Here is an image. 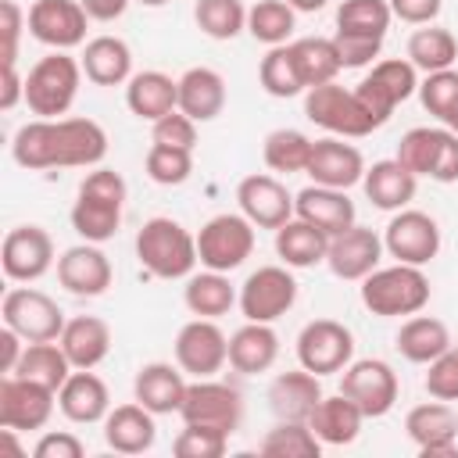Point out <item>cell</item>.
<instances>
[{"label": "cell", "mask_w": 458, "mask_h": 458, "mask_svg": "<svg viewBox=\"0 0 458 458\" xmlns=\"http://www.w3.org/2000/svg\"><path fill=\"white\" fill-rule=\"evenodd\" d=\"M361 190L379 211H401L415 200L419 175L408 172L397 157H386V161H372V168H365Z\"/></svg>", "instance_id": "28"}, {"label": "cell", "mask_w": 458, "mask_h": 458, "mask_svg": "<svg viewBox=\"0 0 458 458\" xmlns=\"http://www.w3.org/2000/svg\"><path fill=\"white\" fill-rule=\"evenodd\" d=\"M136 4H143V7H165L168 0H136Z\"/></svg>", "instance_id": "64"}, {"label": "cell", "mask_w": 458, "mask_h": 458, "mask_svg": "<svg viewBox=\"0 0 458 458\" xmlns=\"http://www.w3.org/2000/svg\"><path fill=\"white\" fill-rule=\"evenodd\" d=\"M0 265L11 283H36L54 268V240L43 225H14L4 236Z\"/></svg>", "instance_id": "16"}, {"label": "cell", "mask_w": 458, "mask_h": 458, "mask_svg": "<svg viewBox=\"0 0 458 458\" xmlns=\"http://www.w3.org/2000/svg\"><path fill=\"white\" fill-rule=\"evenodd\" d=\"M383 258V240L369 229V225H351L336 236H329V250H326V265L336 279H351L361 283L369 272L379 268Z\"/></svg>", "instance_id": "20"}, {"label": "cell", "mask_w": 458, "mask_h": 458, "mask_svg": "<svg viewBox=\"0 0 458 458\" xmlns=\"http://www.w3.org/2000/svg\"><path fill=\"white\" fill-rule=\"evenodd\" d=\"M136 258L157 279H190L197 258V236L175 218H147L136 233Z\"/></svg>", "instance_id": "3"}, {"label": "cell", "mask_w": 458, "mask_h": 458, "mask_svg": "<svg viewBox=\"0 0 458 458\" xmlns=\"http://www.w3.org/2000/svg\"><path fill=\"white\" fill-rule=\"evenodd\" d=\"M297 11L286 0H258L254 7H247V32L265 43V47H283L293 32Z\"/></svg>", "instance_id": "44"}, {"label": "cell", "mask_w": 458, "mask_h": 458, "mask_svg": "<svg viewBox=\"0 0 458 458\" xmlns=\"http://www.w3.org/2000/svg\"><path fill=\"white\" fill-rule=\"evenodd\" d=\"M111 279H114L111 258L89 240L79 247H68L57 258V283L75 297H100L111 286Z\"/></svg>", "instance_id": "23"}, {"label": "cell", "mask_w": 458, "mask_h": 458, "mask_svg": "<svg viewBox=\"0 0 458 458\" xmlns=\"http://www.w3.org/2000/svg\"><path fill=\"white\" fill-rule=\"evenodd\" d=\"M408 61L419 68V72H444L458 61V39L440 29V25H429V29H415L408 36Z\"/></svg>", "instance_id": "41"}, {"label": "cell", "mask_w": 458, "mask_h": 458, "mask_svg": "<svg viewBox=\"0 0 458 458\" xmlns=\"http://www.w3.org/2000/svg\"><path fill=\"white\" fill-rule=\"evenodd\" d=\"M143 165H147V175H150L157 186H179V182H186L190 172H193V150L168 147V143H150Z\"/></svg>", "instance_id": "48"}, {"label": "cell", "mask_w": 458, "mask_h": 458, "mask_svg": "<svg viewBox=\"0 0 458 458\" xmlns=\"http://www.w3.org/2000/svg\"><path fill=\"white\" fill-rule=\"evenodd\" d=\"M386 4H390L394 18H401L408 25H429L444 7V0H386Z\"/></svg>", "instance_id": "58"}, {"label": "cell", "mask_w": 458, "mask_h": 458, "mask_svg": "<svg viewBox=\"0 0 458 458\" xmlns=\"http://www.w3.org/2000/svg\"><path fill=\"white\" fill-rule=\"evenodd\" d=\"M261 454L268 458H318L322 454V440L315 437V429L308 422H290L279 419L258 444Z\"/></svg>", "instance_id": "42"}, {"label": "cell", "mask_w": 458, "mask_h": 458, "mask_svg": "<svg viewBox=\"0 0 458 458\" xmlns=\"http://www.w3.org/2000/svg\"><path fill=\"white\" fill-rule=\"evenodd\" d=\"M415 72H419V68H415L408 57L376 61L372 72L354 86V93H358V100L365 104V111H369L379 125H386L390 114H394V107L404 104L411 93H419V75H415Z\"/></svg>", "instance_id": "8"}, {"label": "cell", "mask_w": 458, "mask_h": 458, "mask_svg": "<svg viewBox=\"0 0 458 458\" xmlns=\"http://www.w3.org/2000/svg\"><path fill=\"white\" fill-rule=\"evenodd\" d=\"M426 394L437 401H458V351L454 347H447L440 358L429 361Z\"/></svg>", "instance_id": "52"}, {"label": "cell", "mask_w": 458, "mask_h": 458, "mask_svg": "<svg viewBox=\"0 0 458 458\" xmlns=\"http://www.w3.org/2000/svg\"><path fill=\"white\" fill-rule=\"evenodd\" d=\"M258 82H261V89H265L268 97H283V100L304 93V79H301V72H297V61H293L290 43L268 47V54H265L261 64H258Z\"/></svg>", "instance_id": "45"}, {"label": "cell", "mask_w": 458, "mask_h": 458, "mask_svg": "<svg viewBox=\"0 0 458 458\" xmlns=\"http://www.w3.org/2000/svg\"><path fill=\"white\" fill-rule=\"evenodd\" d=\"M179 111L193 122H215L225 111V79L215 68H190L179 79Z\"/></svg>", "instance_id": "34"}, {"label": "cell", "mask_w": 458, "mask_h": 458, "mask_svg": "<svg viewBox=\"0 0 458 458\" xmlns=\"http://www.w3.org/2000/svg\"><path fill=\"white\" fill-rule=\"evenodd\" d=\"M11 376H25V379H36L50 390H61V383L72 376V361L61 351V344L36 340V344H25V354H21V361Z\"/></svg>", "instance_id": "40"}, {"label": "cell", "mask_w": 458, "mask_h": 458, "mask_svg": "<svg viewBox=\"0 0 458 458\" xmlns=\"http://www.w3.org/2000/svg\"><path fill=\"white\" fill-rule=\"evenodd\" d=\"M179 419L190 422V426H211V429H222V433H236L240 422H243V401H240V390L229 386V383H218V379H197L186 386V397L179 404Z\"/></svg>", "instance_id": "11"}, {"label": "cell", "mask_w": 458, "mask_h": 458, "mask_svg": "<svg viewBox=\"0 0 458 458\" xmlns=\"http://www.w3.org/2000/svg\"><path fill=\"white\" fill-rule=\"evenodd\" d=\"M104 440L118 454H143V451H150L154 440H157L154 411H147L140 401L111 408L107 419H104Z\"/></svg>", "instance_id": "29"}, {"label": "cell", "mask_w": 458, "mask_h": 458, "mask_svg": "<svg viewBox=\"0 0 458 458\" xmlns=\"http://www.w3.org/2000/svg\"><path fill=\"white\" fill-rule=\"evenodd\" d=\"M437 140H440V129H429V125H415L401 136L397 143V161L415 172V175H426L429 179V165H433V154H437Z\"/></svg>", "instance_id": "50"}, {"label": "cell", "mask_w": 458, "mask_h": 458, "mask_svg": "<svg viewBox=\"0 0 458 458\" xmlns=\"http://www.w3.org/2000/svg\"><path fill=\"white\" fill-rule=\"evenodd\" d=\"M182 301H186V308H190L197 318H218V315H225L240 297H236L233 283L225 279V272H211V268H208V272L186 279Z\"/></svg>", "instance_id": "38"}, {"label": "cell", "mask_w": 458, "mask_h": 458, "mask_svg": "<svg viewBox=\"0 0 458 458\" xmlns=\"http://www.w3.org/2000/svg\"><path fill=\"white\" fill-rule=\"evenodd\" d=\"M297 361L315 376L344 372L354 361V333L336 318H311L297 333Z\"/></svg>", "instance_id": "9"}, {"label": "cell", "mask_w": 458, "mask_h": 458, "mask_svg": "<svg viewBox=\"0 0 458 458\" xmlns=\"http://www.w3.org/2000/svg\"><path fill=\"white\" fill-rule=\"evenodd\" d=\"M125 104L136 118L143 122H157L168 111L179 107V79L165 75V72H136L125 82Z\"/></svg>", "instance_id": "32"}, {"label": "cell", "mask_w": 458, "mask_h": 458, "mask_svg": "<svg viewBox=\"0 0 458 458\" xmlns=\"http://www.w3.org/2000/svg\"><path fill=\"white\" fill-rule=\"evenodd\" d=\"M297 301V279L286 265H261L240 286V311L247 322H276Z\"/></svg>", "instance_id": "12"}, {"label": "cell", "mask_w": 458, "mask_h": 458, "mask_svg": "<svg viewBox=\"0 0 458 458\" xmlns=\"http://www.w3.org/2000/svg\"><path fill=\"white\" fill-rule=\"evenodd\" d=\"M429 179L433 182H458V132H451L447 125L440 129L437 154H433V165H429Z\"/></svg>", "instance_id": "55"}, {"label": "cell", "mask_w": 458, "mask_h": 458, "mask_svg": "<svg viewBox=\"0 0 458 458\" xmlns=\"http://www.w3.org/2000/svg\"><path fill=\"white\" fill-rule=\"evenodd\" d=\"M361 304L379 318L419 315L429 304V279L422 265H390L361 279Z\"/></svg>", "instance_id": "4"}, {"label": "cell", "mask_w": 458, "mask_h": 458, "mask_svg": "<svg viewBox=\"0 0 458 458\" xmlns=\"http://www.w3.org/2000/svg\"><path fill=\"white\" fill-rule=\"evenodd\" d=\"M236 204H240V211L258 229H279L283 222L293 218V197H290V190L276 175H265V172H254V175L240 179Z\"/></svg>", "instance_id": "21"}, {"label": "cell", "mask_w": 458, "mask_h": 458, "mask_svg": "<svg viewBox=\"0 0 458 458\" xmlns=\"http://www.w3.org/2000/svg\"><path fill=\"white\" fill-rule=\"evenodd\" d=\"M229 361V336L215 318H193L175 336V365L197 379L215 376Z\"/></svg>", "instance_id": "17"}, {"label": "cell", "mask_w": 458, "mask_h": 458, "mask_svg": "<svg viewBox=\"0 0 458 458\" xmlns=\"http://www.w3.org/2000/svg\"><path fill=\"white\" fill-rule=\"evenodd\" d=\"M0 315H4V326H11L25 344L57 340L61 329H64V311L57 308V301L47 297L43 290H32V286L7 290L4 304H0Z\"/></svg>", "instance_id": "10"}, {"label": "cell", "mask_w": 458, "mask_h": 458, "mask_svg": "<svg viewBox=\"0 0 458 458\" xmlns=\"http://www.w3.org/2000/svg\"><path fill=\"white\" fill-rule=\"evenodd\" d=\"M404 433L415 440L422 458H458V415L447 401L415 404L404 415Z\"/></svg>", "instance_id": "18"}, {"label": "cell", "mask_w": 458, "mask_h": 458, "mask_svg": "<svg viewBox=\"0 0 458 458\" xmlns=\"http://www.w3.org/2000/svg\"><path fill=\"white\" fill-rule=\"evenodd\" d=\"M394 11L386 0H344L336 7V32H361V36H386Z\"/></svg>", "instance_id": "47"}, {"label": "cell", "mask_w": 458, "mask_h": 458, "mask_svg": "<svg viewBox=\"0 0 458 458\" xmlns=\"http://www.w3.org/2000/svg\"><path fill=\"white\" fill-rule=\"evenodd\" d=\"M254 222L240 211H225V215H215L200 225L197 233V258L204 268L211 272H233L240 268L250 254H254Z\"/></svg>", "instance_id": "7"}, {"label": "cell", "mask_w": 458, "mask_h": 458, "mask_svg": "<svg viewBox=\"0 0 458 458\" xmlns=\"http://www.w3.org/2000/svg\"><path fill=\"white\" fill-rule=\"evenodd\" d=\"M122 204H125V179L114 168H93L79 182L72 204V229L89 243H104L122 225Z\"/></svg>", "instance_id": "2"}, {"label": "cell", "mask_w": 458, "mask_h": 458, "mask_svg": "<svg viewBox=\"0 0 458 458\" xmlns=\"http://www.w3.org/2000/svg\"><path fill=\"white\" fill-rule=\"evenodd\" d=\"M419 100L422 107L447 122L454 111H458V72L454 68H444V72H429L422 82H419Z\"/></svg>", "instance_id": "49"}, {"label": "cell", "mask_w": 458, "mask_h": 458, "mask_svg": "<svg viewBox=\"0 0 458 458\" xmlns=\"http://www.w3.org/2000/svg\"><path fill=\"white\" fill-rule=\"evenodd\" d=\"M311 143L301 129H272L265 136V147H261V157L272 172L279 175H293V172H304L308 168V157H311Z\"/></svg>", "instance_id": "43"}, {"label": "cell", "mask_w": 458, "mask_h": 458, "mask_svg": "<svg viewBox=\"0 0 458 458\" xmlns=\"http://www.w3.org/2000/svg\"><path fill=\"white\" fill-rule=\"evenodd\" d=\"M333 43H336L344 68H365L383 50V36H361V32H336Z\"/></svg>", "instance_id": "53"}, {"label": "cell", "mask_w": 458, "mask_h": 458, "mask_svg": "<svg viewBox=\"0 0 458 458\" xmlns=\"http://www.w3.org/2000/svg\"><path fill=\"white\" fill-rule=\"evenodd\" d=\"M444 125H447V129H451V132H458V111H454V114H451V118H447V122H444Z\"/></svg>", "instance_id": "63"}, {"label": "cell", "mask_w": 458, "mask_h": 458, "mask_svg": "<svg viewBox=\"0 0 458 458\" xmlns=\"http://www.w3.org/2000/svg\"><path fill=\"white\" fill-rule=\"evenodd\" d=\"M21 25H29V14H21V7L14 0H0V36H4V64L18 61V39H21Z\"/></svg>", "instance_id": "56"}, {"label": "cell", "mask_w": 458, "mask_h": 458, "mask_svg": "<svg viewBox=\"0 0 458 458\" xmlns=\"http://www.w3.org/2000/svg\"><path fill=\"white\" fill-rule=\"evenodd\" d=\"M79 4H82V11H86L93 21H114V18H122L125 7H129V0H79Z\"/></svg>", "instance_id": "61"}, {"label": "cell", "mask_w": 458, "mask_h": 458, "mask_svg": "<svg viewBox=\"0 0 458 458\" xmlns=\"http://www.w3.org/2000/svg\"><path fill=\"white\" fill-rule=\"evenodd\" d=\"M11 154L21 168H93L107 154V132L93 118H36L14 132Z\"/></svg>", "instance_id": "1"}, {"label": "cell", "mask_w": 458, "mask_h": 458, "mask_svg": "<svg viewBox=\"0 0 458 458\" xmlns=\"http://www.w3.org/2000/svg\"><path fill=\"white\" fill-rule=\"evenodd\" d=\"M229 444V433L211 429V426H190L182 422V433L172 440V451L179 458H222Z\"/></svg>", "instance_id": "51"}, {"label": "cell", "mask_w": 458, "mask_h": 458, "mask_svg": "<svg viewBox=\"0 0 458 458\" xmlns=\"http://www.w3.org/2000/svg\"><path fill=\"white\" fill-rule=\"evenodd\" d=\"M383 250L390 258H397L401 265H426L437 258L440 250V225L433 215L415 211V208H401L383 233Z\"/></svg>", "instance_id": "15"}, {"label": "cell", "mask_w": 458, "mask_h": 458, "mask_svg": "<svg viewBox=\"0 0 458 458\" xmlns=\"http://www.w3.org/2000/svg\"><path fill=\"white\" fill-rule=\"evenodd\" d=\"M86 21L89 14L82 11L79 0H36L29 7V32L43 47L54 50H72L86 39Z\"/></svg>", "instance_id": "19"}, {"label": "cell", "mask_w": 458, "mask_h": 458, "mask_svg": "<svg viewBox=\"0 0 458 458\" xmlns=\"http://www.w3.org/2000/svg\"><path fill=\"white\" fill-rule=\"evenodd\" d=\"M82 75L93 86H122L132 79V50L118 36H97L82 50Z\"/></svg>", "instance_id": "33"}, {"label": "cell", "mask_w": 458, "mask_h": 458, "mask_svg": "<svg viewBox=\"0 0 458 458\" xmlns=\"http://www.w3.org/2000/svg\"><path fill=\"white\" fill-rule=\"evenodd\" d=\"M304 114H308V122H315L329 136H347V140H358V136H369L372 129H379V122L365 111L358 93L344 89L336 79L311 86L304 93Z\"/></svg>", "instance_id": "6"}, {"label": "cell", "mask_w": 458, "mask_h": 458, "mask_svg": "<svg viewBox=\"0 0 458 458\" xmlns=\"http://www.w3.org/2000/svg\"><path fill=\"white\" fill-rule=\"evenodd\" d=\"M193 18H197V29L211 39H233L247 29L243 0H197Z\"/></svg>", "instance_id": "46"}, {"label": "cell", "mask_w": 458, "mask_h": 458, "mask_svg": "<svg viewBox=\"0 0 458 458\" xmlns=\"http://www.w3.org/2000/svg\"><path fill=\"white\" fill-rule=\"evenodd\" d=\"M279 358V336L272 322H247L229 336V365L240 376L268 372Z\"/></svg>", "instance_id": "31"}, {"label": "cell", "mask_w": 458, "mask_h": 458, "mask_svg": "<svg viewBox=\"0 0 458 458\" xmlns=\"http://www.w3.org/2000/svg\"><path fill=\"white\" fill-rule=\"evenodd\" d=\"M21 354H25L21 336H18L11 326H4V333H0V372L11 376V372L18 369V361H21Z\"/></svg>", "instance_id": "59"}, {"label": "cell", "mask_w": 458, "mask_h": 458, "mask_svg": "<svg viewBox=\"0 0 458 458\" xmlns=\"http://www.w3.org/2000/svg\"><path fill=\"white\" fill-rule=\"evenodd\" d=\"M57 404V390L25 379V376H4L0 379V426L14 429V433H29V429H43L54 415Z\"/></svg>", "instance_id": "14"}, {"label": "cell", "mask_w": 458, "mask_h": 458, "mask_svg": "<svg viewBox=\"0 0 458 458\" xmlns=\"http://www.w3.org/2000/svg\"><path fill=\"white\" fill-rule=\"evenodd\" d=\"M18 100H25V79L14 64H4V89H0V111H11Z\"/></svg>", "instance_id": "60"}, {"label": "cell", "mask_w": 458, "mask_h": 458, "mask_svg": "<svg viewBox=\"0 0 458 458\" xmlns=\"http://www.w3.org/2000/svg\"><path fill=\"white\" fill-rule=\"evenodd\" d=\"M293 215L326 229L329 236L344 233L354 225V200L347 197V190H333V186H304L297 197H293Z\"/></svg>", "instance_id": "27"}, {"label": "cell", "mask_w": 458, "mask_h": 458, "mask_svg": "<svg viewBox=\"0 0 458 458\" xmlns=\"http://www.w3.org/2000/svg\"><path fill=\"white\" fill-rule=\"evenodd\" d=\"M361 422H365L361 408H358L351 397H344V394L322 397V401L315 404L311 419H308V426L315 429V437H318L322 444H333V447L354 444L358 433H361Z\"/></svg>", "instance_id": "36"}, {"label": "cell", "mask_w": 458, "mask_h": 458, "mask_svg": "<svg viewBox=\"0 0 458 458\" xmlns=\"http://www.w3.org/2000/svg\"><path fill=\"white\" fill-rule=\"evenodd\" d=\"M322 376L308 372L304 365L293 372H279L268 383V408L276 411V419H290V422H308L315 404L326 397L322 394Z\"/></svg>", "instance_id": "26"}, {"label": "cell", "mask_w": 458, "mask_h": 458, "mask_svg": "<svg viewBox=\"0 0 458 458\" xmlns=\"http://www.w3.org/2000/svg\"><path fill=\"white\" fill-rule=\"evenodd\" d=\"M293 50V61H297V72L304 79V93L311 86H322V82H333L340 75V54H336V43L326 39V36H304L297 43H290Z\"/></svg>", "instance_id": "39"}, {"label": "cell", "mask_w": 458, "mask_h": 458, "mask_svg": "<svg viewBox=\"0 0 458 458\" xmlns=\"http://www.w3.org/2000/svg\"><path fill=\"white\" fill-rule=\"evenodd\" d=\"M57 408L68 422H79V426L104 422L107 411H111L107 383L93 369H72V376L57 390Z\"/></svg>", "instance_id": "24"}, {"label": "cell", "mask_w": 458, "mask_h": 458, "mask_svg": "<svg viewBox=\"0 0 458 458\" xmlns=\"http://www.w3.org/2000/svg\"><path fill=\"white\" fill-rule=\"evenodd\" d=\"M304 172L318 186L351 190L365 175V157H361V150L354 143H344V136H326V140L311 143V157H308Z\"/></svg>", "instance_id": "22"}, {"label": "cell", "mask_w": 458, "mask_h": 458, "mask_svg": "<svg viewBox=\"0 0 458 458\" xmlns=\"http://www.w3.org/2000/svg\"><path fill=\"white\" fill-rule=\"evenodd\" d=\"M150 125H154V129H150L154 143H168V147H182V150H193V147H197V122H193L190 114H182L179 107L168 111L165 118L150 122Z\"/></svg>", "instance_id": "54"}, {"label": "cell", "mask_w": 458, "mask_h": 458, "mask_svg": "<svg viewBox=\"0 0 458 458\" xmlns=\"http://www.w3.org/2000/svg\"><path fill=\"white\" fill-rule=\"evenodd\" d=\"M451 347V333L440 318L433 315H411L401 329H397V351L404 361L411 365H429L433 358H440Z\"/></svg>", "instance_id": "37"}, {"label": "cell", "mask_w": 458, "mask_h": 458, "mask_svg": "<svg viewBox=\"0 0 458 458\" xmlns=\"http://www.w3.org/2000/svg\"><path fill=\"white\" fill-rule=\"evenodd\" d=\"M82 82V61H75L64 50H54L39 57L25 75V104L39 118H61L79 97Z\"/></svg>", "instance_id": "5"}, {"label": "cell", "mask_w": 458, "mask_h": 458, "mask_svg": "<svg viewBox=\"0 0 458 458\" xmlns=\"http://www.w3.org/2000/svg\"><path fill=\"white\" fill-rule=\"evenodd\" d=\"M57 344L68 354L72 369H97L111 354V326L97 315H75L64 322Z\"/></svg>", "instance_id": "30"}, {"label": "cell", "mask_w": 458, "mask_h": 458, "mask_svg": "<svg viewBox=\"0 0 458 458\" xmlns=\"http://www.w3.org/2000/svg\"><path fill=\"white\" fill-rule=\"evenodd\" d=\"M293 11H304V14H311V11H322L329 0H286Z\"/></svg>", "instance_id": "62"}, {"label": "cell", "mask_w": 458, "mask_h": 458, "mask_svg": "<svg viewBox=\"0 0 458 458\" xmlns=\"http://www.w3.org/2000/svg\"><path fill=\"white\" fill-rule=\"evenodd\" d=\"M186 379H182V369L172 365V361H147L140 365L136 379H132V397L154 411V415H179V404L186 397Z\"/></svg>", "instance_id": "25"}, {"label": "cell", "mask_w": 458, "mask_h": 458, "mask_svg": "<svg viewBox=\"0 0 458 458\" xmlns=\"http://www.w3.org/2000/svg\"><path fill=\"white\" fill-rule=\"evenodd\" d=\"M36 458H82L86 454V444L68 433V429H57V433H43L32 447Z\"/></svg>", "instance_id": "57"}, {"label": "cell", "mask_w": 458, "mask_h": 458, "mask_svg": "<svg viewBox=\"0 0 458 458\" xmlns=\"http://www.w3.org/2000/svg\"><path fill=\"white\" fill-rule=\"evenodd\" d=\"M326 250H329V233L304 218H290L276 229V254L283 258L286 268H311L326 261Z\"/></svg>", "instance_id": "35"}, {"label": "cell", "mask_w": 458, "mask_h": 458, "mask_svg": "<svg viewBox=\"0 0 458 458\" xmlns=\"http://www.w3.org/2000/svg\"><path fill=\"white\" fill-rule=\"evenodd\" d=\"M340 394L351 397L365 419H379L397 404L401 386H397V372L383 358H361L344 369Z\"/></svg>", "instance_id": "13"}]
</instances>
